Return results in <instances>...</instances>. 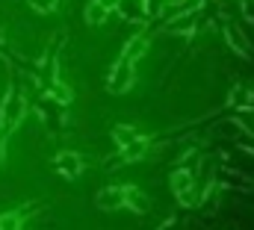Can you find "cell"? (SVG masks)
I'll list each match as a JSON object with an SVG mask.
<instances>
[{
	"label": "cell",
	"mask_w": 254,
	"mask_h": 230,
	"mask_svg": "<svg viewBox=\"0 0 254 230\" xmlns=\"http://www.w3.org/2000/svg\"><path fill=\"white\" fill-rule=\"evenodd\" d=\"M130 83H133V62L119 59L110 80H107V86H110V92H125V89H130Z\"/></svg>",
	"instance_id": "cell-3"
},
{
	"label": "cell",
	"mask_w": 254,
	"mask_h": 230,
	"mask_svg": "<svg viewBox=\"0 0 254 230\" xmlns=\"http://www.w3.org/2000/svg\"><path fill=\"white\" fill-rule=\"evenodd\" d=\"M113 139H116V145H119V148H127L130 142H136V139H139V133H136L133 127H116V130H113Z\"/></svg>",
	"instance_id": "cell-8"
},
{
	"label": "cell",
	"mask_w": 254,
	"mask_h": 230,
	"mask_svg": "<svg viewBox=\"0 0 254 230\" xmlns=\"http://www.w3.org/2000/svg\"><path fill=\"white\" fill-rule=\"evenodd\" d=\"M95 204H98L101 210H119V207H125V189H122V186H113V189L101 192V195L95 198Z\"/></svg>",
	"instance_id": "cell-5"
},
{
	"label": "cell",
	"mask_w": 254,
	"mask_h": 230,
	"mask_svg": "<svg viewBox=\"0 0 254 230\" xmlns=\"http://www.w3.org/2000/svg\"><path fill=\"white\" fill-rule=\"evenodd\" d=\"M30 6H33L36 12H54V9L60 6V0H30Z\"/></svg>",
	"instance_id": "cell-10"
},
{
	"label": "cell",
	"mask_w": 254,
	"mask_h": 230,
	"mask_svg": "<svg viewBox=\"0 0 254 230\" xmlns=\"http://www.w3.org/2000/svg\"><path fill=\"white\" fill-rule=\"evenodd\" d=\"M145 51H148V39H145V36H133V39L125 45V57H122V59H127V62H136V59L142 57Z\"/></svg>",
	"instance_id": "cell-6"
},
{
	"label": "cell",
	"mask_w": 254,
	"mask_h": 230,
	"mask_svg": "<svg viewBox=\"0 0 254 230\" xmlns=\"http://www.w3.org/2000/svg\"><path fill=\"white\" fill-rule=\"evenodd\" d=\"M0 160H3V130H0Z\"/></svg>",
	"instance_id": "cell-12"
},
{
	"label": "cell",
	"mask_w": 254,
	"mask_h": 230,
	"mask_svg": "<svg viewBox=\"0 0 254 230\" xmlns=\"http://www.w3.org/2000/svg\"><path fill=\"white\" fill-rule=\"evenodd\" d=\"M225 36H228V42L234 45V51H237V54H246V57H249V45H246V39H240V36H237V30H234V27H225Z\"/></svg>",
	"instance_id": "cell-9"
},
{
	"label": "cell",
	"mask_w": 254,
	"mask_h": 230,
	"mask_svg": "<svg viewBox=\"0 0 254 230\" xmlns=\"http://www.w3.org/2000/svg\"><path fill=\"white\" fill-rule=\"evenodd\" d=\"M107 12H110V9H107L101 0H92V3L86 6V21H89V24H101V21L107 18Z\"/></svg>",
	"instance_id": "cell-7"
},
{
	"label": "cell",
	"mask_w": 254,
	"mask_h": 230,
	"mask_svg": "<svg viewBox=\"0 0 254 230\" xmlns=\"http://www.w3.org/2000/svg\"><path fill=\"white\" fill-rule=\"evenodd\" d=\"M54 169L65 177H77V174L83 172V160L77 157V154H71V151H63L57 160H54Z\"/></svg>",
	"instance_id": "cell-4"
},
{
	"label": "cell",
	"mask_w": 254,
	"mask_h": 230,
	"mask_svg": "<svg viewBox=\"0 0 254 230\" xmlns=\"http://www.w3.org/2000/svg\"><path fill=\"white\" fill-rule=\"evenodd\" d=\"M172 189L175 195L181 198V204H192V195H195V174L190 169H178L172 174Z\"/></svg>",
	"instance_id": "cell-2"
},
{
	"label": "cell",
	"mask_w": 254,
	"mask_h": 230,
	"mask_svg": "<svg viewBox=\"0 0 254 230\" xmlns=\"http://www.w3.org/2000/svg\"><path fill=\"white\" fill-rule=\"evenodd\" d=\"M101 3H104V6H107V9H116V6H119V3H122V0H101Z\"/></svg>",
	"instance_id": "cell-11"
},
{
	"label": "cell",
	"mask_w": 254,
	"mask_h": 230,
	"mask_svg": "<svg viewBox=\"0 0 254 230\" xmlns=\"http://www.w3.org/2000/svg\"><path fill=\"white\" fill-rule=\"evenodd\" d=\"M24 113H27V101L21 95L9 92V98L3 101V110H0V127H3V133H12L18 127V121L24 118Z\"/></svg>",
	"instance_id": "cell-1"
}]
</instances>
